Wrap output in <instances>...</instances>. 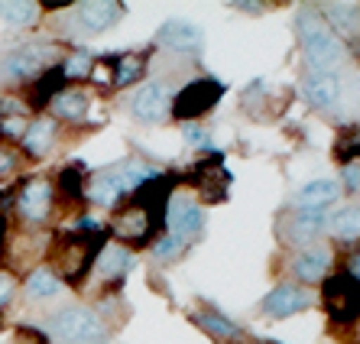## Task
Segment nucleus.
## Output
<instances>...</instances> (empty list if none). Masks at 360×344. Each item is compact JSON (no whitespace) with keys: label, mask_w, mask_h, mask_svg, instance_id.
Segmentation results:
<instances>
[{"label":"nucleus","mask_w":360,"mask_h":344,"mask_svg":"<svg viewBox=\"0 0 360 344\" xmlns=\"http://www.w3.org/2000/svg\"><path fill=\"white\" fill-rule=\"evenodd\" d=\"M104 241H108V227H101V231H78V227L62 231L56 237V247H52V260H56L52 273L68 286H82L98 263Z\"/></svg>","instance_id":"1"},{"label":"nucleus","mask_w":360,"mask_h":344,"mask_svg":"<svg viewBox=\"0 0 360 344\" xmlns=\"http://www.w3.org/2000/svg\"><path fill=\"white\" fill-rule=\"evenodd\" d=\"M295 33H299V46H302V52H305L309 72L335 75L338 65H341L344 56H347V49H344L341 36L331 33V26L325 23L321 10L302 7L299 17H295Z\"/></svg>","instance_id":"2"},{"label":"nucleus","mask_w":360,"mask_h":344,"mask_svg":"<svg viewBox=\"0 0 360 344\" xmlns=\"http://www.w3.org/2000/svg\"><path fill=\"white\" fill-rule=\"evenodd\" d=\"M321 305L335 325H354L360 319V283H354L347 273H328L321 283Z\"/></svg>","instance_id":"3"},{"label":"nucleus","mask_w":360,"mask_h":344,"mask_svg":"<svg viewBox=\"0 0 360 344\" xmlns=\"http://www.w3.org/2000/svg\"><path fill=\"white\" fill-rule=\"evenodd\" d=\"M221 98H224V84L218 78H195L176 91L172 117L182 120V124H198V117H205Z\"/></svg>","instance_id":"4"},{"label":"nucleus","mask_w":360,"mask_h":344,"mask_svg":"<svg viewBox=\"0 0 360 344\" xmlns=\"http://www.w3.org/2000/svg\"><path fill=\"white\" fill-rule=\"evenodd\" d=\"M52 202H56V189H52V182L46 176H33L17 189V202H13V208H17L20 221H23L26 227H42L52 215Z\"/></svg>","instance_id":"5"},{"label":"nucleus","mask_w":360,"mask_h":344,"mask_svg":"<svg viewBox=\"0 0 360 344\" xmlns=\"http://www.w3.org/2000/svg\"><path fill=\"white\" fill-rule=\"evenodd\" d=\"M49 331H52V338L62 344H84V341H98L101 321L91 309H84V305H68V309L56 312L49 319Z\"/></svg>","instance_id":"6"},{"label":"nucleus","mask_w":360,"mask_h":344,"mask_svg":"<svg viewBox=\"0 0 360 344\" xmlns=\"http://www.w3.org/2000/svg\"><path fill=\"white\" fill-rule=\"evenodd\" d=\"M56 62V46H46V42H30V46H20L0 59L4 65V75L13 78V82H30V78H39L46 68H52Z\"/></svg>","instance_id":"7"},{"label":"nucleus","mask_w":360,"mask_h":344,"mask_svg":"<svg viewBox=\"0 0 360 344\" xmlns=\"http://www.w3.org/2000/svg\"><path fill=\"white\" fill-rule=\"evenodd\" d=\"M182 182L192 185V189H198L205 202H224L227 189H231V172H227V166H224V156L214 153L211 160L195 163L192 172H185L182 176Z\"/></svg>","instance_id":"8"},{"label":"nucleus","mask_w":360,"mask_h":344,"mask_svg":"<svg viewBox=\"0 0 360 344\" xmlns=\"http://www.w3.org/2000/svg\"><path fill=\"white\" fill-rule=\"evenodd\" d=\"M172 84L169 82H150L143 84L140 91H136L134 104H130V110H134V117L140 120V124H162V120L172 117Z\"/></svg>","instance_id":"9"},{"label":"nucleus","mask_w":360,"mask_h":344,"mask_svg":"<svg viewBox=\"0 0 360 344\" xmlns=\"http://www.w3.org/2000/svg\"><path fill=\"white\" fill-rule=\"evenodd\" d=\"M328 218L331 215H325V211H295L279 224V237H283L285 247L305 250L328 231Z\"/></svg>","instance_id":"10"},{"label":"nucleus","mask_w":360,"mask_h":344,"mask_svg":"<svg viewBox=\"0 0 360 344\" xmlns=\"http://www.w3.org/2000/svg\"><path fill=\"white\" fill-rule=\"evenodd\" d=\"M205 231V208L195 198H172L166 211V234L179 237L182 243L195 241Z\"/></svg>","instance_id":"11"},{"label":"nucleus","mask_w":360,"mask_h":344,"mask_svg":"<svg viewBox=\"0 0 360 344\" xmlns=\"http://www.w3.org/2000/svg\"><path fill=\"white\" fill-rule=\"evenodd\" d=\"M311 305H315V295H311L305 286L279 283L276 289L263 299L260 309L266 312V315H273V319H289V315H299V312L311 309Z\"/></svg>","instance_id":"12"},{"label":"nucleus","mask_w":360,"mask_h":344,"mask_svg":"<svg viewBox=\"0 0 360 344\" xmlns=\"http://www.w3.org/2000/svg\"><path fill=\"white\" fill-rule=\"evenodd\" d=\"M328 269H331V250L325 243H311L305 250H299L289 263V273L299 286H315V283H325Z\"/></svg>","instance_id":"13"},{"label":"nucleus","mask_w":360,"mask_h":344,"mask_svg":"<svg viewBox=\"0 0 360 344\" xmlns=\"http://www.w3.org/2000/svg\"><path fill=\"white\" fill-rule=\"evenodd\" d=\"M156 39H160V46L179 52V56H198V52L205 49V36H201V30L195 23H188V20H166V23L160 26Z\"/></svg>","instance_id":"14"},{"label":"nucleus","mask_w":360,"mask_h":344,"mask_svg":"<svg viewBox=\"0 0 360 344\" xmlns=\"http://www.w3.org/2000/svg\"><path fill=\"white\" fill-rule=\"evenodd\" d=\"M94 269H98V279L104 286H120L127 279V273L134 269V250H127L120 243H108V247L98 253Z\"/></svg>","instance_id":"15"},{"label":"nucleus","mask_w":360,"mask_h":344,"mask_svg":"<svg viewBox=\"0 0 360 344\" xmlns=\"http://www.w3.org/2000/svg\"><path fill=\"white\" fill-rule=\"evenodd\" d=\"M56 136H59V120L56 117H36V120L26 124L20 143H23V153L30 156V160H42V156L56 146Z\"/></svg>","instance_id":"16"},{"label":"nucleus","mask_w":360,"mask_h":344,"mask_svg":"<svg viewBox=\"0 0 360 344\" xmlns=\"http://www.w3.org/2000/svg\"><path fill=\"white\" fill-rule=\"evenodd\" d=\"M65 84L68 82H65V72H62V62L59 65H52V68H46V72L33 82L30 94H26V108L30 110H46L62 91H65Z\"/></svg>","instance_id":"17"},{"label":"nucleus","mask_w":360,"mask_h":344,"mask_svg":"<svg viewBox=\"0 0 360 344\" xmlns=\"http://www.w3.org/2000/svg\"><path fill=\"white\" fill-rule=\"evenodd\" d=\"M75 13L88 30L101 33V30H108V26L117 23L127 13V7L120 0H84V4H75Z\"/></svg>","instance_id":"18"},{"label":"nucleus","mask_w":360,"mask_h":344,"mask_svg":"<svg viewBox=\"0 0 360 344\" xmlns=\"http://www.w3.org/2000/svg\"><path fill=\"white\" fill-rule=\"evenodd\" d=\"M341 195V185L335 179H315V182H305L295 192V208L299 211H325L331 202H338Z\"/></svg>","instance_id":"19"},{"label":"nucleus","mask_w":360,"mask_h":344,"mask_svg":"<svg viewBox=\"0 0 360 344\" xmlns=\"http://www.w3.org/2000/svg\"><path fill=\"white\" fill-rule=\"evenodd\" d=\"M302 88H305V98L321 110H331L338 104V98H341V78L338 75H319V72H309L305 82H302Z\"/></svg>","instance_id":"20"},{"label":"nucleus","mask_w":360,"mask_h":344,"mask_svg":"<svg viewBox=\"0 0 360 344\" xmlns=\"http://www.w3.org/2000/svg\"><path fill=\"white\" fill-rule=\"evenodd\" d=\"M110 65H114V84H110V91L130 88V84L140 82L143 72H146V52H127V56H110Z\"/></svg>","instance_id":"21"},{"label":"nucleus","mask_w":360,"mask_h":344,"mask_svg":"<svg viewBox=\"0 0 360 344\" xmlns=\"http://www.w3.org/2000/svg\"><path fill=\"white\" fill-rule=\"evenodd\" d=\"M321 17L331 26V33L335 36L341 33V39H344V36H351L360 26V4H325Z\"/></svg>","instance_id":"22"},{"label":"nucleus","mask_w":360,"mask_h":344,"mask_svg":"<svg viewBox=\"0 0 360 344\" xmlns=\"http://www.w3.org/2000/svg\"><path fill=\"white\" fill-rule=\"evenodd\" d=\"M84 176H88V166L84 163H68V166L59 169V176H56V189L65 202H82L84 192H88V185H84Z\"/></svg>","instance_id":"23"},{"label":"nucleus","mask_w":360,"mask_h":344,"mask_svg":"<svg viewBox=\"0 0 360 344\" xmlns=\"http://www.w3.org/2000/svg\"><path fill=\"white\" fill-rule=\"evenodd\" d=\"M84 198H88L91 205H98V208H117V205L124 202V192H120V185H117V179H114V172H98V176H94V182L88 185Z\"/></svg>","instance_id":"24"},{"label":"nucleus","mask_w":360,"mask_h":344,"mask_svg":"<svg viewBox=\"0 0 360 344\" xmlns=\"http://www.w3.org/2000/svg\"><path fill=\"white\" fill-rule=\"evenodd\" d=\"M84 110H88V94L82 88H65V91L52 101V117L68 120V124H82Z\"/></svg>","instance_id":"25"},{"label":"nucleus","mask_w":360,"mask_h":344,"mask_svg":"<svg viewBox=\"0 0 360 344\" xmlns=\"http://www.w3.org/2000/svg\"><path fill=\"white\" fill-rule=\"evenodd\" d=\"M335 163L344 166H357L360 163V124H347L338 130V140H335Z\"/></svg>","instance_id":"26"},{"label":"nucleus","mask_w":360,"mask_h":344,"mask_svg":"<svg viewBox=\"0 0 360 344\" xmlns=\"http://www.w3.org/2000/svg\"><path fill=\"white\" fill-rule=\"evenodd\" d=\"M328 227H331V234L344 243L360 241V205H347V208L335 211V215L328 218Z\"/></svg>","instance_id":"27"},{"label":"nucleus","mask_w":360,"mask_h":344,"mask_svg":"<svg viewBox=\"0 0 360 344\" xmlns=\"http://www.w3.org/2000/svg\"><path fill=\"white\" fill-rule=\"evenodd\" d=\"M62 289V279L52 273V267H36L30 276H26V295L42 302V299H49Z\"/></svg>","instance_id":"28"},{"label":"nucleus","mask_w":360,"mask_h":344,"mask_svg":"<svg viewBox=\"0 0 360 344\" xmlns=\"http://www.w3.org/2000/svg\"><path fill=\"white\" fill-rule=\"evenodd\" d=\"M0 17L13 26H30L39 20V4H30V0H7V4H0Z\"/></svg>","instance_id":"29"},{"label":"nucleus","mask_w":360,"mask_h":344,"mask_svg":"<svg viewBox=\"0 0 360 344\" xmlns=\"http://www.w3.org/2000/svg\"><path fill=\"white\" fill-rule=\"evenodd\" d=\"M195 321H198L208 335H214V338H240V328L234 325V321H227L221 312H214V309H205V312H198L195 315Z\"/></svg>","instance_id":"30"},{"label":"nucleus","mask_w":360,"mask_h":344,"mask_svg":"<svg viewBox=\"0 0 360 344\" xmlns=\"http://www.w3.org/2000/svg\"><path fill=\"white\" fill-rule=\"evenodd\" d=\"M62 72H65V82H88L94 72V59L88 52H75L72 59L62 62Z\"/></svg>","instance_id":"31"},{"label":"nucleus","mask_w":360,"mask_h":344,"mask_svg":"<svg viewBox=\"0 0 360 344\" xmlns=\"http://www.w3.org/2000/svg\"><path fill=\"white\" fill-rule=\"evenodd\" d=\"M185 247H188V243H182L179 237L162 234L160 241L153 243V257H156V260H176V257L185 250Z\"/></svg>","instance_id":"32"},{"label":"nucleus","mask_w":360,"mask_h":344,"mask_svg":"<svg viewBox=\"0 0 360 344\" xmlns=\"http://www.w3.org/2000/svg\"><path fill=\"white\" fill-rule=\"evenodd\" d=\"M182 136H185V143L188 146H201V150H211V136L205 134V127H198V124H182Z\"/></svg>","instance_id":"33"},{"label":"nucleus","mask_w":360,"mask_h":344,"mask_svg":"<svg viewBox=\"0 0 360 344\" xmlns=\"http://www.w3.org/2000/svg\"><path fill=\"white\" fill-rule=\"evenodd\" d=\"M17 169H20V153L10 150V146H0V179L17 176Z\"/></svg>","instance_id":"34"},{"label":"nucleus","mask_w":360,"mask_h":344,"mask_svg":"<svg viewBox=\"0 0 360 344\" xmlns=\"http://www.w3.org/2000/svg\"><path fill=\"white\" fill-rule=\"evenodd\" d=\"M10 344H49V338L42 335L39 328H30V325H20L13 331V341Z\"/></svg>","instance_id":"35"},{"label":"nucleus","mask_w":360,"mask_h":344,"mask_svg":"<svg viewBox=\"0 0 360 344\" xmlns=\"http://www.w3.org/2000/svg\"><path fill=\"white\" fill-rule=\"evenodd\" d=\"M13 293H17V279L10 276V273H4V269H0V312H4V309L10 305Z\"/></svg>","instance_id":"36"},{"label":"nucleus","mask_w":360,"mask_h":344,"mask_svg":"<svg viewBox=\"0 0 360 344\" xmlns=\"http://www.w3.org/2000/svg\"><path fill=\"white\" fill-rule=\"evenodd\" d=\"M341 176H344V189L347 192H360V166H344Z\"/></svg>","instance_id":"37"},{"label":"nucleus","mask_w":360,"mask_h":344,"mask_svg":"<svg viewBox=\"0 0 360 344\" xmlns=\"http://www.w3.org/2000/svg\"><path fill=\"white\" fill-rule=\"evenodd\" d=\"M344 273H347L354 283H360V247L351 253V257H347V269H344Z\"/></svg>","instance_id":"38"},{"label":"nucleus","mask_w":360,"mask_h":344,"mask_svg":"<svg viewBox=\"0 0 360 344\" xmlns=\"http://www.w3.org/2000/svg\"><path fill=\"white\" fill-rule=\"evenodd\" d=\"M237 10H247V13H260L263 10V4H234Z\"/></svg>","instance_id":"39"},{"label":"nucleus","mask_w":360,"mask_h":344,"mask_svg":"<svg viewBox=\"0 0 360 344\" xmlns=\"http://www.w3.org/2000/svg\"><path fill=\"white\" fill-rule=\"evenodd\" d=\"M84 344H104V341H84Z\"/></svg>","instance_id":"40"},{"label":"nucleus","mask_w":360,"mask_h":344,"mask_svg":"<svg viewBox=\"0 0 360 344\" xmlns=\"http://www.w3.org/2000/svg\"><path fill=\"white\" fill-rule=\"evenodd\" d=\"M0 78H4V65H0Z\"/></svg>","instance_id":"41"},{"label":"nucleus","mask_w":360,"mask_h":344,"mask_svg":"<svg viewBox=\"0 0 360 344\" xmlns=\"http://www.w3.org/2000/svg\"><path fill=\"white\" fill-rule=\"evenodd\" d=\"M0 319H4V315H0Z\"/></svg>","instance_id":"42"}]
</instances>
